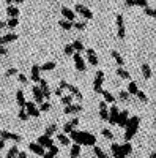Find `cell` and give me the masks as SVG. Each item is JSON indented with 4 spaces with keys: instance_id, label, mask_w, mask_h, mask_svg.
<instances>
[{
    "instance_id": "3",
    "label": "cell",
    "mask_w": 156,
    "mask_h": 158,
    "mask_svg": "<svg viewBox=\"0 0 156 158\" xmlns=\"http://www.w3.org/2000/svg\"><path fill=\"white\" fill-rule=\"evenodd\" d=\"M60 89H66V90H70V94L73 95V97H76L77 100H81L82 101V92L77 89L76 85H73V84H70V82H66V81H60V85H58Z\"/></svg>"
},
{
    "instance_id": "30",
    "label": "cell",
    "mask_w": 156,
    "mask_h": 158,
    "mask_svg": "<svg viewBox=\"0 0 156 158\" xmlns=\"http://www.w3.org/2000/svg\"><path fill=\"white\" fill-rule=\"evenodd\" d=\"M122 152H123V155H125V156H128L129 153L133 152V146L129 144V141H126L125 144H122Z\"/></svg>"
},
{
    "instance_id": "18",
    "label": "cell",
    "mask_w": 156,
    "mask_h": 158,
    "mask_svg": "<svg viewBox=\"0 0 156 158\" xmlns=\"http://www.w3.org/2000/svg\"><path fill=\"white\" fill-rule=\"evenodd\" d=\"M110 150H112V155H114V158H126L125 155H123V152H122V146L120 144H112L110 146Z\"/></svg>"
},
{
    "instance_id": "61",
    "label": "cell",
    "mask_w": 156,
    "mask_h": 158,
    "mask_svg": "<svg viewBox=\"0 0 156 158\" xmlns=\"http://www.w3.org/2000/svg\"><path fill=\"white\" fill-rule=\"evenodd\" d=\"M150 158H156V153H151V155H150Z\"/></svg>"
},
{
    "instance_id": "49",
    "label": "cell",
    "mask_w": 156,
    "mask_h": 158,
    "mask_svg": "<svg viewBox=\"0 0 156 158\" xmlns=\"http://www.w3.org/2000/svg\"><path fill=\"white\" fill-rule=\"evenodd\" d=\"M102 136H104V138H107V139H112V138H114L112 131L107 130V128H104V130H102Z\"/></svg>"
},
{
    "instance_id": "23",
    "label": "cell",
    "mask_w": 156,
    "mask_h": 158,
    "mask_svg": "<svg viewBox=\"0 0 156 158\" xmlns=\"http://www.w3.org/2000/svg\"><path fill=\"white\" fill-rule=\"evenodd\" d=\"M40 71H41V68L38 67V65H32V81H33V82H40V81H41Z\"/></svg>"
},
{
    "instance_id": "24",
    "label": "cell",
    "mask_w": 156,
    "mask_h": 158,
    "mask_svg": "<svg viewBox=\"0 0 156 158\" xmlns=\"http://www.w3.org/2000/svg\"><path fill=\"white\" fill-rule=\"evenodd\" d=\"M16 101H18V104H19V109L25 108L27 101H25V97H24V92H22V90H18V92H16Z\"/></svg>"
},
{
    "instance_id": "33",
    "label": "cell",
    "mask_w": 156,
    "mask_h": 158,
    "mask_svg": "<svg viewBox=\"0 0 156 158\" xmlns=\"http://www.w3.org/2000/svg\"><path fill=\"white\" fill-rule=\"evenodd\" d=\"M142 74H144L145 79L151 77V68H150L148 63H144V65H142Z\"/></svg>"
},
{
    "instance_id": "35",
    "label": "cell",
    "mask_w": 156,
    "mask_h": 158,
    "mask_svg": "<svg viewBox=\"0 0 156 158\" xmlns=\"http://www.w3.org/2000/svg\"><path fill=\"white\" fill-rule=\"evenodd\" d=\"M112 57L115 59V62H117V63H118V67H123L125 60H123V57L120 56V52H117V51H112Z\"/></svg>"
},
{
    "instance_id": "25",
    "label": "cell",
    "mask_w": 156,
    "mask_h": 158,
    "mask_svg": "<svg viewBox=\"0 0 156 158\" xmlns=\"http://www.w3.org/2000/svg\"><path fill=\"white\" fill-rule=\"evenodd\" d=\"M79 155H81V146L74 142L71 146V149H70V158H77Z\"/></svg>"
},
{
    "instance_id": "9",
    "label": "cell",
    "mask_w": 156,
    "mask_h": 158,
    "mask_svg": "<svg viewBox=\"0 0 156 158\" xmlns=\"http://www.w3.org/2000/svg\"><path fill=\"white\" fill-rule=\"evenodd\" d=\"M117 35H118V38H125L126 32H125V19L122 15L117 16Z\"/></svg>"
},
{
    "instance_id": "48",
    "label": "cell",
    "mask_w": 156,
    "mask_h": 158,
    "mask_svg": "<svg viewBox=\"0 0 156 158\" xmlns=\"http://www.w3.org/2000/svg\"><path fill=\"white\" fill-rule=\"evenodd\" d=\"M88 57V62L93 65V67H96L98 65V57H96V54H93V56H87Z\"/></svg>"
},
{
    "instance_id": "37",
    "label": "cell",
    "mask_w": 156,
    "mask_h": 158,
    "mask_svg": "<svg viewBox=\"0 0 156 158\" xmlns=\"http://www.w3.org/2000/svg\"><path fill=\"white\" fill-rule=\"evenodd\" d=\"M40 68H41V71H50V70L55 68V63H54V62H46V63L41 65Z\"/></svg>"
},
{
    "instance_id": "5",
    "label": "cell",
    "mask_w": 156,
    "mask_h": 158,
    "mask_svg": "<svg viewBox=\"0 0 156 158\" xmlns=\"http://www.w3.org/2000/svg\"><path fill=\"white\" fill-rule=\"evenodd\" d=\"M25 111H27V114L30 117H35V118L40 117V114H41L40 108H36V104L33 101H27V104H25Z\"/></svg>"
},
{
    "instance_id": "57",
    "label": "cell",
    "mask_w": 156,
    "mask_h": 158,
    "mask_svg": "<svg viewBox=\"0 0 156 158\" xmlns=\"http://www.w3.org/2000/svg\"><path fill=\"white\" fill-rule=\"evenodd\" d=\"M18 158H27V153H25V152H19L18 153Z\"/></svg>"
},
{
    "instance_id": "34",
    "label": "cell",
    "mask_w": 156,
    "mask_h": 158,
    "mask_svg": "<svg viewBox=\"0 0 156 158\" xmlns=\"http://www.w3.org/2000/svg\"><path fill=\"white\" fill-rule=\"evenodd\" d=\"M102 97H104V101H106V103H110V104H114L115 98H114V95L110 94V92H107V90H102Z\"/></svg>"
},
{
    "instance_id": "1",
    "label": "cell",
    "mask_w": 156,
    "mask_h": 158,
    "mask_svg": "<svg viewBox=\"0 0 156 158\" xmlns=\"http://www.w3.org/2000/svg\"><path fill=\"white\" fill-rule=\"evenodd\" d=\"M70 139H73L76 144H79V146H95L96 144V138L92 133H88V131L74 130L73 133H70Z\"/></svg>"
},
{
    "instance_id": "50",
    "label": "cell",
    "mask_w": 156,
    "mask_h": 158,
    "mask_svg": "<svg viewBox=\"0 0 156 158\" xmlns=\"http://www.w3.org/2000/svg\"><path fill=\"white\" fill-rule=\"evenodd\" d=\"M137 98H139L140 101H147V95H145V92L139 90V92H137Z\"/></svg>"
},
{
    "instance_id": "59",
    "label": "cell",
    "mask_w": 156,
    "mask_h": 158,
    "mask_svg": "<svg viewBox=\"0 0 156 158\" xmlns=\"http://www.w3.org/2000/svg\"><path fill=\"white\" fill-rule=\"evenodd\" d=\"M5 25H8V21H0V27H5Z\"/></svg>"
},
{
    "instance_id": "51",
    "label": "cell",
    "mask_w": 156,
    "mask_h": 158,
    "mask_svg": "<svg viewBox=\"0 0 156 158\" xmlns=\"http://www.w3.org/2000/svg\"><path fill=\"white\" fill-rule=\"evenodd\" d=\"M120 98H122L123 101H126V100L129 98V94H128V90H126V92H125V90H122V92H120Z\"/></svg>"
},
{
    "instance_id": "11",
    "label": "cell",
    "mask_w": 156,
    "mask_h": 158,
    "mask_svg": "<svg viewBox=\"0 0 156 158\" xmlns=\"http://www.w3.org/2000/svg\"><path fill=\"white\" fill-rule=\"evenodd\" d=\"M32 94H33V100L36 103H44V95H43V92H41V87L40 85H33L32 87Z\"/></svg>"
},
{
    "instance_id": "4",
    "label": "cell",
    "mask_w": 156,
    "mask_h": 158,
    "mask_svg": "<svg viewBox=\"0 0 156 158\" xmlns=\"http://www.w3.org/2000/svg\"><path fill=\"white\" fill-rule=\"evenodd\" d=\"M102 82H104V73L98 70L95 74V81H93V90L96 94H102Z\"/></svg>"
},
{
    "instance_id": "6",
    "label": "cell",
    "mask_w": 156,
    "mask_h": 158,
    "mask_svg": "<svg viewBox=\"0 0 156 158\" xmlns=\"http://www.w3.org/2000/svg\"><path fill=\"white\" fill-rule=\"evenodd\" d=\"M74 13H79V15H82V18L84 19H93V13L90 11L87 6H84V5H76V8H74Z\"/></svg>"
},
{
    "instance_id": "29",
    "label": "cell",
    "mask_w": 156,
    "mask_h": 158,
    "mask_svg": "<svg viewBox=\"0 0 156 158\" xmlns=\"http://www.w3.org/2000/svg\"><path fill=\"white\" fill-rule=\"evenodd\" d=\"M57 139H58V142L62 144V146H70V138L65 135V133H58L57 135Z\"/></svg>"
},
{
    "instance_id": "40",
    "label": "cell",
    "mask_w": 156,
    "mask_h": 158,
    "mask_svg": "<svg viewBox=\"0 0 156 158\" xmlns=\"http://www.w3.org/2000/svg\"><path fill=\"white\" fill-rule=\"evenodd\" d=\"M117 74H118L122 79H129V73L126 70H123L122 67H118V70H117Z\"/></svg>"
},
{
    "instance_id": "16",
    "label": "cell",
    "mask_w": 156,
    "mask_h": 158,
    "mask_svg": "<svg viewBox=\"0 0 156 158\" xmlns=\"http://www.w3.org/2000/svg\"><path fill=\"white\" fill-rule=\"evenodd\" d=\"M29 150H32L35 155H40V156H43L46 152H44V147L43 146H40L38 142H30L29 144Z\"/></svg>"
},
{
    "instance_id": "26",
    "label": "cell",
    "mask_w": 156,
    "mask_h": 158,
    "mask_svg": "<svg viewBox=\"0 0 156 158\" xmlns=\"http://www.w3.org/2000/svg\"><path fill=\"white\" fill-rule=\"evenodd\" d=\"M6 15H8L10 18H18V16H19V8L8 5V6H6Z\"/></svg>"
},
{
    "instance_id": "39",
    "label": "cell",
    "mask_w": 156,
    "mask_h": 158,
    "mask_svg": "<svg viewBox=\"0 0 156 158\" xmlns=\"http://www.w3.org/2000/svg\"><path fill=\"white\" fill-rule=\"evenodd\" d=\"M93 152H95V155L98 156V158H107V155L102 152V149H99L98 146H93Z\"/></svg>"
},
{
    "instance_id": "15",
    "label": "cell",
    "mask_w": 156,
    "mask_h": 158,
    "mask_svg": "<svg viewBox=\"0 0 156 158\" xmlns=\"http://www.w3.org/2000/svg\"><path fill=\"white\" fill-rule=\"evenodd\" d=\"M77 125H79V118H77V117H74L71 122L65 123V127H63V133H68V135H70V133H73V131H74V128H76Z\"/></svg>"
},
{
    "instance_id": "56",
    "label": "cell",
    "mask_w": 156,
    "mask_h": 158,
    "mask_svg": "<svg viewBox=\"0 0 156 158\" xmlns=\"http://www.w3.org/2000/svg\"><path fill=\"white\" fill-rule=\"evenodd\" d=\"M93 54H96V52H95V49H92V48H90V49H87V56H93Z\"/></svg>"
},
{
    "instance_id": "13",
    "label": "cell",
    "mask_w": 156,
    "mask_h": 158,
    "mask_svg": "<svg viewBox=\"0 0 156 158\" xmlns=\"http://www.w3.org/2000/svg\"><path fill=\"white\" fill-rule=\"evenodd\" d=\"M128 122H129V114H128V111H120V115H118V120H117V125L122 127V128H126Z\"/></svg>"
},
{
    "instance_id": "58",
    "label": "cell",
    "mask_w": 156,
    "mask_h": 158,
    "mask_svg": "<svg viewBox=\"0 0 156 158\" xmlns=\"http://www.w3.org/2000/svg\"><path fill=\"white\" fill-rule=\"evenodd\" d=\"M5 147V139H0V150Z\"/></svg>"
},
{
    "instance_id": "17",
    "label": "cell",
    "mask_w": 156,
    "mask_h": 158,
    "mask_svg": "<svg viewBox=\"0 0 156 158\" xmlns=\"http://www.w3.org/2000/svg\"><path fill=\"white\" fill-rule=\"evenodd\" d=\"M18 40V35L16 33H6L3 36H0V46H5L6 43H11V41H16Z\"/></svg>"
},
{
    "instance_id": "38",
    "label": "cell",
    "mask_w": 156,
    "mask_h": 158,
    "mask_svg": "<svg viewBox=\"0 0 156 158\" xmlns=\"http://www.w3.org/2000/svg\"><path fill=\"white\" fill-rule=\"evenodd\" d=\"M71 44H73V48H74V51H76V52H81V51H84V44H82V41H79V40H76V41H73Z\"/></svg>"
},
{
    "instance_id": "42",
    "label": "cell",
    "mask_w": 156,
    "mask_h": 158,
    "mask_svg": "<svg viewBox=\"0 0 156 158\" xmlns=\"http://www.w3.org/2000/svg\"><path fill=\"white\" fill-rule=\"evenodd\" d=\"M71 101H73V95H63L62 97V103L65 104V106H70Z\"/></svg>"
},
{
    "instance_id": "46",
    "label": "cell",
    "mask_w": 156,
    "mask_h": 158,
    "mask_svg": "<svg viewBox=\"0 0 156 158\" xmlns=\"http://www.w3.org/2000/svg\"><path fill=\"white\" fill-rule=\"evenodd\" d=\"M74 48H73V44H66V46H65V54H66V56H73L74 54Z\"/></svg>"
},
{
    "instance_id": "31",
    "label": "cell",
    "mask_w": 156,
    "mask_h": 158,
    "mask_svg": "<svg viewBox=\"0 0 156 158\" xmlns=\"http://www.w3.org/2000/svg\"><path fill=\"white\" fill-rule=\"evenodd\" d=\"M55 133H57V123H52V125H49L44 130V135L46 136H50V138H52V135H55Z\"/></svg>"
},
{
    "instance_id": "7",
    "label": "cell",
    "mask_w": 156,
    "mask_h": 158,
    "mask_svg": "<svg viewBox=\"0 0 156 158\" xmlns=\"http://www.w3.org/2000/svg\"><path fill=\"white\" fill-rule=\"evenodd\" d=\"M118 115H120V109H118V106L112 104L110 109H109V123H110V125H117Z\"/></svg>"
},
{
    "instance_id": "10",
    "label": "cell",
    "mask_w": 156,
    "mask_h": 158,
    "mask_svg": "<svg viewBox=\"0 0 156 158\" xmlns=\"http://www.w3.org/2000/svg\"><path fill=\"white\" fill-rule=\"evenodd\" d=\"M0 138L5 141H14V142H21V135L16 133H10V131H0Z\"/></svg>"
},
{
    "instance_id": "44",
    "label": "cell",
    "mask_w": 156,
    "mask_h": 158,
    "mask_svg": "<svg viewBox=\"0 0 156 158\" xmlns=\"http://www.w3.org/2000/svg\"><path fill=\"white\" fill-rule=\"evenodd\" d=\"M49 109H50V103H49V101H44V103L40 104V111H41V112H47Z\"/></svg>"
},
{
    "instance_id": "54",
    "label": "cell",
    "mask_w": 156,
    "mask_h": 158,
    "mask_svg": "<svg viewBox=\"0 0 156 158\" xmlns=\"http://www.w3.org/2000/svg\"><path fill=\"white\" fill-rule=\"evenodd\" d=\"M54 94H55L57 97H63V89L57 87V89H55V92H54Z\"/></svg>"
},
{
    "instance_id": "28",
    "label": "cell",
    "mask_w": 156,
    "mask_h": 158,
    "mask_svg": "<svg viewBox=\"0 0 156 158\" xmlns=\"http://www.w3.org/2000/svg\"><path fill=\"white\" fill-rule=\"evenodd\" d=\"M57 153H58V147H57V146H52V147L43 155V158H54Z\"/></svg>"
},
{
    "instance_id": "53",
    "label": "cell",
    "mask_w": 156,
    "mask_h": 158,
    "mask_svg": "<svg viewBox=\"0 0 156 158\" xmlns=\"http://www.w3.org/2000/svg\"><path fill=\"white\" fill-rule=\"evenodd\" d=\"M19 82H22V84H27V76L25 74H22V73H19Z\"/></svg>"
},
{
    "instance_id": "60",
    "label": "cell",
    "mask_w": 156,
    "mask_h": 158,
    "mask_svg": "<svg viewBox=\"0 0 156 158\" xmlns=\"http://www.w3.org/2000/svg\"><path fill=\"white\" fill-rule=\"evenodd\" d=\"M16 3H22V2H25V0H14Z\"/></svg>"
},
{
    "instance_id": "43",
    "label": "cell",
    "mask_w": 156,
    "mask_h": 158,
    "mask_svg": "<svg viewBox=\"0 0 156 158\" xmlns=\"http://www.w3.org/2000/svg\"><path fill=\"white\" fill-rule=\"evenodd\" d=\"M18 24H19V19H18V18H10V19H8V27H10V29H14Z\"/></svg>"
},
{
    "instance_id": "36",
    "label": "cell",
    "mask_w": 156,
    "mask_h": 158,
    "mask_svg": "<svg viewBox=\"0 0 156 158\" xmlns=\"http://www.w3.org/2000/svg\"><path fill=\"white\" fill-rule=\"evenodd\" d=\"M18 153H19L18 147H16V146H13V147L6 152V156H5V158H18Z\"/></svg>"
},
{
    "instance_id": "52",
    "label": "cell",
    "mask_w": 156,
    "mask_h": 158,
    "mask_svg": "<svg viewBox=\"0 0 156 158\" xmlns=\"http://www.w3.org/2000/svg\"><path fill=\"white\" fill-rule=\"evenodd\" d=\"M16 73H18V70H16V68H10V70H6L5 76H6V77H10V76H13V74H16Z\"/></svg>"
},
{
    "instance_id": "41",
    "label": "cell",
    "mask_w": 156,
    "mask_h": 158,
    "mask_svg": "<svg viewBox=\"0 0 156 158\" xmlns=\"http://www.w3.org/2000/svg\"><path fill=\"white\" fill-rule=\"evenodd\" d=\"M29 114H27V111H25V108H22V109H19V120H29Z\"/></svg>"
},
{
    "instance_id": "19",
    "label": "cell",
    "mask_w": 156,
    "mask_h": 158,
    "mask_svg": "<svg viewBox=\"0 0 156 158\" xmlns=\"http://www.w3.org/2000/svg\"><path fill=\"white\" fill-rule=\"evenodd\" d=\"M62 15H63L65 19H68V21H71V22L76 19V13H74L73 10H70L68 6H63V8H62Z\"/></svg>"
},
{
    "instance_id": "32",
    "label": "cell",
    "mask_w": 156,
    "mask_h": 158,
    "mask_svg": "<svg viewBox=\"0 0 156 158\" xmlns=\"http://www.w3.org/2000/svg\"><path fill=\"white\" fill-rule=\"evenodd\" d=\"M137 92H139V87H137V84L134 81L128 84V94L129 95H137Z\"/></svg>"
},
{
    "instance_id": "8",
    "label": "cell",
    "mask_w": 156,
    "mask_h": 158,
    "mask_svg": "<svg viewBox=\"0 0 156 158\" xmlns=\"http://www.w3.org/2000/svg\"><path fill=\"white\" fill-rule=\"evenodd\" d=\"M73 59H74L76 70H77V71H85V62H84V59H82V56H81V52H74Z\"/></svg>"
},
{
    "instance_id": "47",
    "label": "cell",
    "mask_w": 156,
    "mask_h": 158,
    "mask_svg": "<svg viewBox=\"0 0 156 158\" xmlns=\"http://www.w3.org/2000/svg\"><path fill=\"white\" fill-rule=\"evenodd\" d=\"M87 27V22L85 21H82V22H74V29H77V30H84Z\"/></svg>"
},
{
    "instance_id": "12",
    "label": "cell",
    "mask_w": 156,
    "mask_h": 158,
    "mask_svg": "<svg viewBox=\"0 0 156 158\" xmlns=\"http://www.w3.org/2000/svg\"><path fill=\"white\" fill-rule=\"evenodd\" d=\"M40 146H43L44 149H50L52 146H54V141H52V138L50 136H46V135H41L40 138H38V141H36Z\"/></svg>"
},
{
    "instance_id": "45",
    "label": "cell",
    "mask_w": 156,
    "mask_h": 158,
    "mask_svg": "<svg viewBox=\"0 0 156 158\" xmlns=\"http://www.w3.org/2000/svg\"><path fill=\"white\" fill-rule=\"evenodd\" d=\"M144 10H145V15H147V16H150V18H156V10H154V8L147 6V8H144Z\"/></svg>"
},
{
    "instance_id": "21",
    "label": "cell",
    "mask_w": 156,
    "mask_h": 158,
    "mask_svg": "<svg viewBox=\"0 0 156 158\" xmlns=\"http://www.w3.org/2000/svg\"><path fill=\"white\" fill-rule=\"evenodd\" d=\"M40 87H41V92H43V95H44V98L46 100H49L52 95H50V89H49V84L44 81V79H41L40 81Z\"/></svg>"
},
{
    "instance_id": "22",
    "label": "cell",
    "mask_w": 156,
    "mask_h": 158,
    "mask_svg": "<svg viewBox=\"0 0 156 158\" xmlns=\"http://www.w3.org/2000/svg\"><path fill=\"white\" fill-rule=\"evenodd\" d=\"M82 111V104H70L65 108V114H77Z\"/></svg>"
},
{
    "instance_id": "14",
    "label": "cell",
    "mask_w": 156,
    "mask_h": 158,
    "mask_svg": "<svg viewBox=\"0 0 156 158\" xmlns=\"http://www.w3.org/2000/svg\"><path fill=\"white\" fill-rule=\"evenodd\" d=\"M99 117H101V120L109 122V111H107V103L106 101L99 103Z\"/></svg>"
},
{
    "instance_id": "20",
    "label": "cell",
    "mask_w": 156,
    "mask_h": 158,
    "mask_svg": "<svg viewBox=\"0 0 156 158\" xmlns=\"http://www.w3.org/2000/svg\"><path fill=\"white\" fill-rule=\"evenodd\" d=\"M126 6H142V8H147L148 2H147V0H126Z\"/></svg>"
},
{
    "instance_id": "27",
    "label": "cell",
    "mask_w": 156,
    "mask_h": 158,
    "mask_svg": "<svg viewBox=\"0 0 156 158\" xmlns=\"http://www.w3.org/2000/svg\"><path fill=\"white\" fill-rule=\"evenodd\" d=\"M58 25H60L63 30H70V29L74 27V24H73L71 21H68V19H60V21H58Z\"/></svg>"
},
{
    "instance_id": "2",
    "label": "cell",
    "mask_w": 156,
    "mask_h": 158,
    "mask_svg": "<svg viewBox=\"0 0 156 158\" xmlns=\"http://www.w3.org/2000/svg\"><path fill=\"white\" fill-rule=\"evenodd\" d=\"M139 123H140V118L137 115H133V117H129V122L126 125V131H125V141H131L133 136L137 133V130H139Z\"/></svg>"
},
{
    "instance_id": "55",
    "label": "cell",
    "mask_w": 156,
    "mask_h": 158,
    "mask_svg": "<svg viewBox=\"0 0 156 158\" xmlns=\"http://www.w3.org/2000/svg\"><path fill=\"white\" fill-rule=\"evenodd\" d=\"M6 54H8L6 48H5V46H0V56H6Z\"/></svg>"
}]
</instances>
